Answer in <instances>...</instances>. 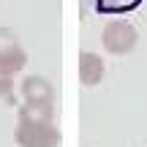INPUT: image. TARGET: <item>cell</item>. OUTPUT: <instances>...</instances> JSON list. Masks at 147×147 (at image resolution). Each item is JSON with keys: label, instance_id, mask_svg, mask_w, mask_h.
<instances>
[{"label": "cell", "instance_id": "obj_1", "mask_svg": "<svg viewBox=\"0 0 147 147\" xmlns=\"http://www.w3.org/2000/svg\"><path fill=\"white\" fill-rule=\"evenodd\" d=\"M101 44H104V49L109 55L120 57V55H128V52L136 49L139 33H136V27H134L131 22H125V19H109L104 25V30H101Z\"/></svg>", "mask_w": 147, "mask_h": 147}, {"label": "cell", "instance_id": "obj_2", "mask_svg": "<svg viewBox=\"0 0 147 147\" xmlns=\"http://www.w3.org/2000/svg\"><path fill=\"white\" fill-rule=\"evenodd\" d=\"M14 142L19 147H57L60 131L55 123H16Z\"/></svg>", "mask_w": 147, "mask_h": 147}, {"label": "cell", "instance_id": "obj_3", "mask_svg": "<svg viewBox=\"0 0 147 147\" xmlns=\"http://www.w3.org/2000/svg\"><path fill=\"white\" fill-rule=\"evenodd\" d=\"M27 65V52L22 49L14 30L0 27V76H14Z\"/></svg>", "mask_w": 147, "mask_h": 147}, {"label": "cell", "instance_id": "obj_4", "mask_svg": "<svg viewBox=\"0 0 147 147\" xmlns=\"http://www.w3.org/2000/svg\"><path fill=\"white\" fill-rule=\"evenodd\" d=\"M16 90H19V98L27 104H55V87L41 74H27Z\"/></svg>", "mask_w": 147, "mask_h": 147}, {"label": "cell", "instance_id": "obj_5", "mask_svg": "<svg viewBox=\"0 0 147 147\" xmlns=\"http://www.w3.org/2000/svg\"><path fill=\"white\" fill-rule=\"evenodd\" d=\"M104 74H106V65L101 60V55L95 52H79V82L84 87H98L104 82Z\"/></svg>", "mask_w": 147, "mask_h": 147}, {"label": "cell", "instance_id": "obj_6", "mask_svg": "<svg viewBox=\"0 0 147 147\" xmlns=\"http://www.w3.org/2000/svg\"><path fill=\"white\" fill-rule=\"evenodd\" d=\"M16 123H55L52 104H22L16 112Z\"/></svg>", "mask_w": 147, "mask_h": 147}, {"label": "cell", "instance_id": "obj_7", "mask_svg": "<svg viewBox=\"0 0 147 147\" xmlns=\"http://www.w3.org/2000/svg\"><path fill=\"white\" fill-rule=\"evenodd\" d=\"M142 0H95V11L101 14H125L134 11Z\"/></svg>", "mask_w": 147, "mask_h": 147}, {"label": "cell", "instance_id": "obj_8", "mask_svg": "<svg viewBox=\"0 0 147 147\" xmlns=\"http://www.w3.org/2000/svg\"><path fill=\"white\" fill-rule=\"evenodd\" d=\"M0 101L5 106H16L19 101V90H16L14 76H0Z\"/></svg>", "mask_w": 147, "mask_h": 147}]
</instances>
